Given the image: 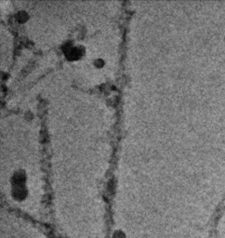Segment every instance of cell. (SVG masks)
<instances>
[{"instance_id": "cell-1", "label": "cell", "mask_w": 225, "mask_h": 238, "mask_svg": "<svg viewBox=\"0 0 225 238\" xmlns=\"http://www.w3.org/2000/svg\"><path fill=\"white\" fill-rule=\"evenodd\" d=\"M94 64H95V66H97V67H101L103 64H104V62H103V60L102 59H96L95 61H94Z\"/></svg>"}, {"instance_id": "cell-2", "label": "cell", "mask_w": 225, "mask_h": 238, "mask_svg": "<svg viewBox=\"0 0 225 238\" xmlns=\"http://www.w3.org/2000/svg\"><path fill=\"white\" fill-rule=\"evenodd\" d=\"M26 17H27V13H26V12H22V13L19 14V19H20V20L23 19V21H24V20L26 19Z\"/></svg>"}]
</instances>
